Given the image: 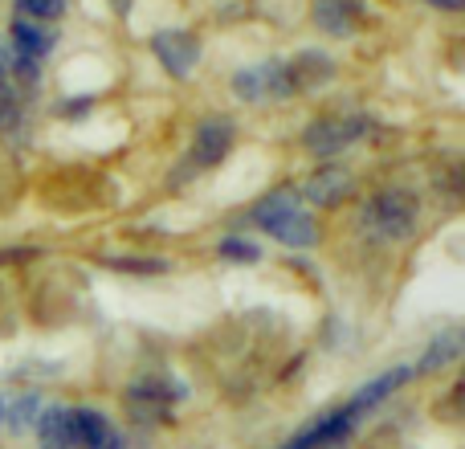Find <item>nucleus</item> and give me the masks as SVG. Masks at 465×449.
Wrapping results in <instances>:
<instances>
[{
  "mask_svg": "<svg viewBox=\"0 0 465 449\" xmlns=\"http://www.w3.org/2000/svg\"><path fill=\"white\" fill-rule=\"evenodd\" d=\"M54 29L49 25H37V21H29V16H21L16 13L13 16V25H8V37H5V45H8V54L16 57V62H33V65H41L49 57V49H54Z\"/></svg>",
  "mask_w": 465,
  "mask_h": 449,
  "instance_id": "9d476101",
  "label": "nucleus"
},
{
  "mask_svg": "<svg viewBox=\"0 0 465 449\" xmlns=\"http://www.w3.org/2000/svg\"><path fill=\"white\" fill-rule=\"evenodd\" d=\"M417 217H420V205L409 188H384V193H376L368 205H363V224H371V229L388 241L412 237Z\"/></svg>",
  "mask_w": 465,
  "mask_h": 449,
  "instance_id": "7ed1b4c3",
  "label": "nucleus"
},
{
  "mask_svg": "<svg viewBox=\"0 0 465 449\" xmlns=\"http://www.w3.org/2000/svg\"><path fill=\"white\" fill-rule=\"evenodd\" d=\"M355 180L347 168H335V164H327V168H319L311 180H306V196H311L314 205H322V209H335V205H343L347 196H351Z\"/></svg>",
  "mask_w": 465,
  "mask_h": 449,
  "instance_id": "ddd939ff",
  "label": "nucleus"
},
{
  "mask_svg": "<svg viewBox=\"0 0 465 449\" xmlns=\"http://www.w3.org/2000/svg\"><path fill=\"white\" fill-rule=\"evenodd\" d=\"M232 139H237V127L232 119H221V115H209V119L196 123L193 144H188V164L193 168H217L221 160L232 152Z\"/></svg>",
  "mask_w": 465,
  "mask_h": 449,
  "instance_id": "423d86ee",
  "label": "nucleus"
},
{
  "mask_svg": "<svg viewBox=\"0 0 465 449\" xmlns=\"http://www.w3.org/2000/svg\"><path fill=\"white\" fill-rule=\"evenodd\" d=\"M8 62H13V57H8V45L0 41V90H5V82H8Z\"/></svg>",
  "mask_w": 465,
  "mask_h": 449,
  "instance_id": "aec40b11",
  "label": "nucleus"
},
{
  "mask_svg": "<svg viewBox=\"0 0 465 449\" xmlns=\"http://www.w3.org/2000/svg\"><path fill=\"white\" fill-rule=\"evenodd\" d=\"M217 254L225 257V262H237V265H253L262 262V245H253L249 237H237V233H229V237L217 241Z\"/></svg>",
  "mask_w": 465,
  "mask_h": 449,
  "instance_id": "f3484780",
  "label": "nucleus"
},
{
  "mask_svg": "<svg viewBox=\"0 0 465 449\" xmlns=\"http://www.w3.org/2000/svg\"><path fill=\"white\" fill-rule=\"evenodd\" d=\"M152 54L172 78H188L196 70V62H201V41L188 29H160L152 37Z\"/></svg>",
  "mask_w": 465,
  "mask_h": 449,
  "instance_id": "6e6552de",
  "label": "nucleus"
},
{
  "mask_svg": "<svg viewBox=\"0 0 465 449\" xmlns=\"http://www.w3.org/2000/svg\"><path fill=\"white\" fill-rule=\"evenodd\" d=\"M103 265H111V270H123V274H163L168 270V262L163 257H103Z\"/></svg>",
  "mask_w": 465,
  "mask_h": 449,
  "instance_id": "a211bd4d",
  "label": "nucleus"
},
{
  "mask_svg": "<svg viewBox=\"0 0 465 449\" xmlns=\"http://www.w3.org/2000/svg\"><path fill=\"white\" fill-rule=\"evenodd\" d=\"M37 413H41V396L25 393V396H16V401H5V421H0V425H8L13 434H25V429H33Z\"/></svg>",
  "mask_w": 465,
  "mask_h": 449,
  "instance_id": "dca6fc26",
  "label": "nucleus"
},
{
  "mask_svg": "<svg viewBox=\"0 0 465 449\" xmlns=\"http://www.w3.org/2000/svg\"><path fill=\"white\" fill-rule=\"evenodd\" d=\"M290 74H294V86L298 90H311V86H322V82L335 74V62L319 49H302V54L290 62Z\"/></svg>",
  "mask_w": 465,
  "mask_h": 449,
  "instance_id": "2eb2a0df",
  "label": "nucleus"
},
{
  "mask_svg": "<svg viewBox=\"0 0 465 449\" xmlns=\"http://www.w3.org/2000/svg\"><path fill=\"white\" fill-rule=\"evenodd\" d=\"M74 421H78V445L82 449H127V437L114 425L106 413L90 409V404H78L74 409Z\"/></svg>",
  "mask_w": 465,
  "mask_h": 449,
  "instance_id": "9b49d317",
  "label": "nucleus"
},
{
  "mask_svg": "<svg viewBox=\"0 0 465 449\" xmlns=\"http://www.w3.org/2000/svg\"><path fill=\"white\" fill-rule=\"evenodd\" d=\"M16 13L37 21V25H49L65 13V0H16Z\"/></svg>",
  "mask_w": 465,
  "mask_h": 449,
  "instance_id": "6ab92c4d",
  "label": "nucleus"
},
{
  "mask_svg": "<svg viewBox=\"0 0 465 449\" xmlns=\"http://www.w3.org/2000/svg\"><path fill=\"white\" fill-rule=\"evenodd\" d=\"M188 396V388L180 384L168 372H152V376H139L127 388V409L139 425H155V421H168L172 409Z\"/></svg>",
  "mask_w": 465,
  "mask_h": 449,
  "instance_id": "f03ea898",
  "label": "nucleus"
},
{
  "mask_svg": "<svg viewBox=\"0 0 465 449\" xmlns=\"http://www.w3.org/2000/svg\"><path fill=\"white\" fill-rule=\"evenodd\" d=\"M458 355H461V331L458 327L437 331V335L429 339L425 355L412 364V376H433V372H445L450 364H458Z\"/></svg>",
  "mask_w": 465,
  "mask_h": 449,
  "instance_id": "4468645a",
  "label": "nucleus"
},
{
  "mask_svg": "<svg viewBox=\"0 0 465 449\" xmlns=\"http://www.w3.org/2000/svg\"><path fill=\"white\" fill-rule=\"evenodd\" d=\"M249 221L262 233H270L273 241H282L286 249H314L319 245V221L314 213L302 209L294 193H270L249 209Z\"/></svg>",
  "mask_w": 465,
  "mask_h": 449,
  "instance_id": "f257e3e1",
  "label": "nucleus"
},
{
  "mask_svg": "<svg viewBox=\"0 0 465 449\" xmlns=\"http://www.w3.org/2000/svg\"><path fill=\"white\" fill-rule=\"evenodd\" d=\"M0 421H5V396H0Z\"/></svg>",
  "mask_w": 465,
  "mask_h": 449,
  "instance_id": "4be33fe9",
  "label": "nucleus"
},
{
  "mask_svg": "<svg viewBox=\"0 0 465 449\" xmlns=\"http://www.w3.org/2000/svg\"><path fill=\"white\" fill-rule=\"evenodd\" d=\"M8 115H13V103H8V95L0 90V123H8Z\"/></svg>",
  "mask_w": 465,
  "mask_h": 449,
  "instance_id": "412c9836",
  "label": "nucleus"
},
{
  "mask_svg": "<svg viewBox=\"0 0 465 449\" xmlns=\"http://www.w3.org/2000/svg\"><path fill=\"white\" fill-rule=\"evenodd\" d=\"M229 86H232V95H237L241 103H278V98L298 95L294 74H290V62H282V57L245 65V70H237L229 78Z\"/></svg>",
  "mask_w": 465,
  "mask_h": 449,
  "instance_id": "20e7f679",
  "label": "nucleus"
},
{
  "mask_svg": "<svg viewBox=\"0 0 465 449\" xmlns=\"http://www.w3.org/2000/svg\"><path fill=\"white\" fill-rule=\"evenodd\" d=\"M368 131H371L368 115H322V119H314L311 127L302 131V144L311 155L327 160V155H339L343 147L360 144Z\"/></svg>",
  "mask_w": 465,
  "mask_h": 449,
  "instance_id": "39448f33",
  "label": "nucleus"
},
{
  "mask_svg": "<svg viewBox=\"0 0 465 449\" xmlns=\"http://www.w3.org/2000/svg\"><path fill=\"white\" fill-rule=\"evenodd\" d=\"M311 16L322 33H331V37H351V33H360V25H363V5L360 0H314Z\"/></svg>",
  "mask_w": 465,
  "mask_h": 449,
  "instance_id": "f8f14e48",
  "label": "nucleus"
},
{
  "mask_svg": "<svg viewBox=\"0 0 465 449\" xmlns=\"http://www.w3.org/2000/svg\"><path fill=\"white\" fill-rule=\"evenodd\" d=\"M33 437H37V449H82L74 404H41L37 421H33Z\"/></svg>",
  "mask_w": 465,
  "mask_h": 449,
  "instance_id": "1a4fd4ad",
  "label": "nucleus"
},
{
  "mask_svg": "<svg viewBox=\"0 0 465 449\" xmlns=\"http://www.w3.org/2000/svg\"><path fill=\"white\" fill-rule=\"evenodd\" d=\"M409 380H417V376H412V364H396V368H388V372H380V376H371L363 388H355V393L347 396L343 404H347V409H351L360 421H368L371 413H376L384 401H392V396L401 393Z\"/></svg>",
  "mask_w": 465,
  "mask_h": 449,
  "instance_id": "0eeeda50",
  "label": "nucleus"
}]
</instances>
